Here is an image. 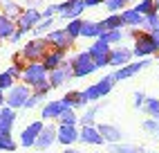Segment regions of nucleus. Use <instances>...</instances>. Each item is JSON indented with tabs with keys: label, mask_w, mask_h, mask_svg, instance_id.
Masks as SVG:
<instances>
[{
	"label": "nucleus",
	"mask_w": 159,
	"mask_h": 153,
	"mask_svg": "<svg viewBox=\"0 0 159 153\" xmlns=\"http://www.w3.org/2000/svg\"><path fill=\"white\" fill-rule=\"evenodd\" d=\"M103 43H108V45L112 47L114 45V43H121L123 38H125V32L123 29H114V32H103V34L99 36Z\"/></svg>",
	"instance_id": "27"
},
{
	"label": "nucleus",
	"mask_w": 159,
	"mask_h": 153,
	"mask_svg": "<svg viewBox=\"0 0 159 153\" xmlns=\"http://www.w3.org/2000/svg\"><path fill=\"white\" fill-rule=\"evenodd\" d=\"M88 104H90V101L85 99V95H83V90H81V92H79V108H85Z\"/></svg>",
	"instance_id": "43"
},
{
	"label": "nucleus",
	"mask_w": 159,
	"mask_h": 153,
	"mask_svg": "<svg viewBox=\"0 0 159 153\" xmlns=\"http://www.w3.org/2000/svg\"><path fill=\"white\" fill-rule=\"evenodd\" d=\"M38 20H40V12L36 7H27V9H23V14L16 20V29L20 34H27V32H31L38 25Z\"/></svg>",
	"instance_id": "7"
},
{
	"label": "nucleus",
	"mask_w": 159,
	"mask_h": 153,
	"mask_svg": "<svg viewBox=\"0 0 159 153\" xmlns=\"http://www.w3.org/2000/svg\"><path fill=\"white\" fill-rule=\"evenodd\" d=\"M20 14H23V9H20L14 0H5V2H2V16H7L9 20H14V23H16Z\"/></svg>",
	"instance_id": "24"
},
{
	"label": "nucleus",
	"mask_w": 159,
	"mask_h": 153,
	"mask_svg": "<svg viewBox=\"0 0 159 153\" xmlns=\"http://www.w3.org/2000/svg\"><path fill=\"white\" fill-rule=\"evenodd\" d=\"M47 81H49V88H58V86L72 81V68H70V63L65 61L63 65H58L56 70L47 72Z\"/></svg>",
	"instance_id": "11"
},
{
	"label": "nucleus",
	"mask_w": 159,
	"mask_h": 153,
	"mask_svg": "<svg viewBox=\"0 0 159 153\" xmlns=\"http://www.w3.org/2000/svg\"><path fill=\"white\" fill-rule=\"evenodd\" d=\"M101 29L103 32H114V29H123V23H121V16L119 14H110L105 20H101Z\"/></svg>",
	"instance_id": "25"
},
{
	"label": "nucleus",
	"mask_w": 159,
	"mask_h": 153,
	"mask_svg": "<svg viewBox=\"0 0 159 153\" xmlns=\"http://www.w3.org/2000/svg\"><path fill=\"white\" fill-rule=\"evenodd\" d=\"M101 34H103L101 23H97V20H83V27H81L83 38H99Z\"/></svg>",
	"instance_id": "21"
},
{
	"label": "nucleus",
	"mask_w": 159,
	"mask_h": 153,
	"mask_svg": "<svg viewBox=\"0 0 159 153\" xmlns=\"http://www.w3.org/2000/svg\"><path fill=\"white\" fill-rule=\"evenodd\" d=\"M65 108H63V104H61V99H54V101H47L45 106H43V111H40V117L43 119H56Z\"/></svg>",
	"instance_id": "20"
},
{
	"label": "nucleus",
	"mask_w": 159,
	"mask_h": 153,
	"mask_svg": "<svg viewBox=\"0 0 159 153\" xmlns=\"http://www.w3.org/2000/svg\"><path fill=\"white\" fill-rule=\"evenodd\" d=\"M0 45H2V43H0Z\"/></svg>",
	"instance_id": "54"
},
{
	"label": "nucleus",
	"mask_w": 159,
	"mask_h": 153,
	"mask_svg": "<svg viewBox=\"0 0 159 153\" xmlns=\"http://www.w3.org/2000/svg\"><path fill=\"white\" fill-rule=\"evenodd\" d=\"M148 65H150V61H130L128 65H123V68H116L114 74H112V79H114V83L116 81H128L134 74H139L143 68H148Z\"/></svg>",
	"instance_id": "8"
},
{
	"label": "nucleus",
	"mask_w": 159,
	"mask_h": 153,
	"mask_svg": "<svg viewBox=\"0 0 159 153\" xmlns=\"http://www.w3.org/2000/svg\"><path fill=\"white\" fill-rule=\"evenodd\" d=\"M63 153H81V151H79V149H74V146H67V149L63 151Z\"/></svg>",
	"instance_id": "46"
},
{
	"label": "nucleus",
	"mask_w": 159,
	"mask_h": 153,
	"mask_svg": "<svg viewBox=\"0 0 159 153\" xmlns=\"http://www.w3.org/2000/svg\"><path fill=\"white\" fill-rule=\"evenodd\" d=\"M14 32H16V23L0 14V41H2V38H9Z\"/></svg>",
	"instance_id": "26"
},
{
	"label": "nucleus",
	"mask_w": 159,
	"mask_h": 153,
	"mask_svg": "<svg viewBox=\"0 0 159 153\" xmlns=\"http://www.w3.org/2000/svg\"><path fill=\"white\" fill-rule=\"evenodd\" d=\"M43 99H45V97H40V95H34V92H31V95L27 97V101H25V106H23V108H34L36 104H40Z\"/></svg>",
	"instance_id": "41"
},
{
	"label": "nucleus",
	"mask_w": 159,
	"mask_h": 153,
	"mask_svg": "<svg viewBox=\"0 0 159 153\" xmlns=\"http://www.w3.org/2000/svg\"><path fill=\"white\" fill-rule=\"evenodd\" d=\"M130 36L134 38V47L130 50L132 57H139V59H146V57H152V54H159V41L152 38L150 32H143V29H130Z\"/></svg>",
	"instance_id": "1"
},
{
	"label": "nucleus",
	"mask_w": 159,
	"mask_h": 153,
	"mask_svg": "<svg viewBox=\"0 0 159 153\" xmlns=\"http://www.w3.org/2000/svg\"><path fill=\"white\" fill-rule=\"evenodd\" d=\"M157 61H159V54H157Z\"/></svg>",
	"instance_id": "52"
},
{
	"label": "nucleus",
	"mask_w": 159,
	"mask_h": 153,
	"mask_svg": "<svg viewBox=\"0 0 159 153\" xmlns=\"http://www.w3.org/2000/svg\"><path fill=\"white\" fill-rule=\"evenodd\" d=\"M157 27H159V12H152V14L143 16V29L146 32H155Z\"/></svg>",
	"instance_id": "32"
},
{
	"label": "nucleus",
	"mask_w": 159,
	"mask_h": 153,
	"mask_svg": "<svg viewBox=\"0 0 159 153\" xmlns=\"http://www.w3.org/2000/svg\"><path fill=\"white\" fill-rule=\"evenodd\" d=\"M141 128L146 131L148 135H157V131H159V122H157V119H150V117H148L146 122L141 124Z\"/></svg>",
	"instance_id": "36"
},
{
	"label": "nucleus",
	"mask_w": 159,
	"mask_h": 153,
	"mask_svg": "<svg viewBox=\"0 0 159 153\" xmlns=\"http://www.w3.org/2000/svg\"><path fill=\"white\" fill-rule=\"evenodd\" d=\"M20 36H23V34H20V32L16 29V32H14V34H11V36H9V38H11L14 43H18V41H20Z\"/></svg>",
	"instance_id": "45"
},
{
	"label": "nucleus",
	"mask_w": 159,
	"mask_h": 153,
	"mask_svg": "<svg viewBox=\"0 0 159 153\" xmlns=\"http://www.w3.org/2000/svg\"><path fill=\"white\" fill-rule=\"evenodd\" d=\"M157 137H159V131H157Z\"/></svg>",
	"instance_id": "51"
},
{
	"label": "nucleus",
	"mask_w": 159,
	"mask_h": 153,
	"mask_svg": "<svg viewBox=\"0 0 159 153\" xmlns=\"http://www.w3.org/2000/svg\"><path fill=\"white\" fill-rule=\"evenodd\" d=\"M14 124H16V111L2 106L0 108V133H11Z\"/></svg>",
	"instance_id": "18"
},
{
	"label": "nucleus",
	"mask_w": 159,
	"mask_h": 153,
	"mask_svg": "<svg viewBox=\"0 0 159 153\" xmlns=\"http://www.w3.org/2000/svg\"><path fill=\"white\" fill-rule=\"evenodd\" d=\"M2 106H5V92L0 90V108H2Z\"/></svg>",
	"instance_id": "47"
},
{
	"label": "nucleus",
	"mask_w": 159,
	"mask_h": 153,
	"mask_svg": "<svg viewBox=\"0 0 159 153\" xmlns=\"http://www.w3.org/2000/svg\"><path fill=\"white\" fill-rule=\"evenodd\" d=\"M58 126H76V122H79V115L74 113V111H63L58 117Z\"/></svg>",
	"instance_id": "29"
},
{
	"label": "nucleus",
	"mask_w": 159,
	"mask_h": 153,
	"mask_svg": "<svg viewBox=\"0 0 159 153\" xmlns=\"http://www.w3.org/2000/svg\"><path fill=\"white\" fill-rule=\"evenodd\" d=\"M83 5H85V9H88V7H99L103 2H101V0H83Z\"/></svg>",
	"instance_id": "44"
},
{
	"label": "nucleus",
	"mask_w": 159,
	"mask_h": 153,
	"mask_svg": "<svg viewBox=\"0 0 159 153\" xmlns=\"http://www.w3.org/2000/svg\"><path fill=\"white\" fill-rule=\"evenodd\" d=\"M79 140L85 142V144H92V146H101V144H103V137L99 135L97 126H81V131H79Z\"/></svg>",
	"instance_id": "17"
},
{
	"label": "nucleus",
	"mask_w": 159,
	"mask_h": 153,
	"mask_svg": "<svg viewBox=\"0 0 159 153\" xmlns=\"http://www.w3.org/2000/svg\"><path fill=\"white\" fill-rule=\"evenodd\" d=\"M67 63L72 68V79H83V76H88V74L94 72V61L88 54V50L85 52H79L76 57H72Z\"/></svg>",
	"instance_id": "3"
},
{
	"label": "nucleus",
	"mask_w": 159,
	"mask_h": 153,
	"mask_svg": "<svg viewBox=\"0 0 159 153\" xmlns=\"http://www.w3.org/2000/svg\"><path fill=\"white\" fill-rule=\"evenodd\" d=\"M130 61H132V52H130V47H123V45L112 47L108 54V65H114V68H123Z\"/></svg>",
	"instance_id": "12"
},
{
	"label": "nucleus",
	"mask_w": 159,
	"mask_h": 153,
	"mask_svg": "<svg viewBox=\"0 0 159 153\" xmlns=\"http://www.w3.org/2000/svg\"><path fill=\"white\" fill-rule=\"evenodd\" d=\"M20 79H23L27 88H34L40 81H47V70L43 68V63H27V65H23Z\"/></svg>",
	"instance_id": "5"
},
{
	"label": "nucleus",
	"mask_w": 159,
	"mask_h": 153,
	"mask_svg": "<svg viewBox=\"0 0 159 153\" xmlns=\"http://www.w3.org/2000/svg\"><path fill=\"white\" fill-rule=\"evenodd\" d=\"M152 5H155V9L159 12V0H152Z\"/></svg>",
	"instance_id": "48"
},
{
	"label": "nucleus",
	"mask_w": 159,
	"mask_h": 153,
	"mask_svg": "<svg viewBox=\"0 0 159 153\" xmlns=\"http://www.w3.org/2000/svg\"><path fill=\"white\" fill-rule=\"evenodd\" d=\"M119 16H121V23L123 25H130L134 29H141L143 27V16H139L134 9H121Z\"/></svg>",
	"instance_id": "19"
},
{
	"label": "nucleus",
	"mask_w": 159,
	"mask_h": 153,
	"mask_svg": "<svg viewBox=\"0 0 159 153\" xmlns=\"http://www.w3.org/2000/svg\"><path fill=\"white\" fill-rule=\"evenodd\" d=\"M43 68L47 70V72H52V70H56L58 65H63L65 63V52H61V50H49L45 57H43Z\"/></svg>",
	"instance_id": "16"
},
{
	"label": "nucleus",
	"mask_w": 159,
	"mask_h": 153,
	"mask_svg": "<svg viewBox=\"0 0 159 153\" xmlns=\"http://www.w3.org/2000/svg\"><path fill=\"white\" fill-rule=\"evenodd\" d=\"M110 50H112V47L108 45V43H103L101 38H97V41L90 45L88 54H90L92 59H103V57H108V54H110Z\"/></svg>",
	"instance_id": "22"
},
{
	"label": "nucleus",
	"mask_w": 159,
	"mask_h": 153,
	"mask_svg": "<svg viewBox=\"0 0 159 153\" xmlns=\"http://www.w3.org/2000/svg\"><path fill=\"white\" fill-rule=\"evenodd\" d=\"M143 101H146V95H143L141 90H137V92H134V99H132L134 108H141V106H143Z\"/></svg>",
	"instance_id": "42"
},
{
	"label": "nucleus",
	"mask_w": 159,
	"mask_h": 153,
	"mask_svg": "<svg viewBox=\"0 0 159 153\" xmlns=\"http://www.w3.org/2000/svg\"><path fill=\"white\" fill-rule=\"evenodd\" d=\"M139 16H148V14H152V12H157L155 9V5H152V0H141V2H137V7H132Z\"/></svg>",
	"instance_id": "33"
},
{
	"label": "nucleus",
	"mask_w": 159,
	"mask_h": 153,
	"mask_svg": "<svg viewBox=\"0 0 159 153\" xmlns=\"http://www.w3.org/2000/svg\"><path fill=\"white\" fill-rule=\"evenodd\" d=\"M16 81L11 79V76H9L7 72H0V90H2V92H7L9 88H11V86H14Z\"/></svg>",
	"instance_id": "38"
},
{
	"label": "nucleus",
	"mask_w": 159,
	"mask_h": 153,
	"mask_svg": "<svg viewBox=\"0 0 159 153\" xmlns=\"http://www.w3.org/2000/svg\"><path fill=\"white\" fill-rule=\"evenodd\" d=\"M141 153H155V151H143V149H141Z\"/></svg>",
	"instance_id": "50"
},
{
	"label": "nucleus",
	"mask_w": 159,
	"mask_h": 153,
	"mask_svg": "<svg viewBox=\"0 0 159 153\" xmlns=\"http://www.w3.org/2000/svg\"><path fill=\"white\" fill-rule=\"evenodd\" d=\"M5 72H7V74H9V76H11V79L16 81V79H20V74H23V65H20V63L16 61L14 65H9V68H7Z\"/></svg>",
	"instance_id": "39"
},
{
	"label": "nucleus",
	"mask_w": 159,
	"mask_h": 153,
	"mask_svg": "<svg viewBox=\"0 0 159 153\" xmlns=\"http://www.w3.org/2000/svg\"><path fill=\"white\" fill-rule=\"evenodd\" d=\"M29 95H31V88H27L25 83H14L11 88L7 90V95H5V106L11 108V111H18V108L25 106Z\"/></svg>",
	"instance_id": "4"
},
{
	"label": "nucleus",
	"mask_w": 159,
	"mask_h": 153,
	"mask_svg": "<svg viewBox=\"0 0 159 153\" xmlns=\"http://www.w3.org/2000/svg\"><path fill=\"white\" fill-rule=\"evenodd\" d=\"M101 2H105V0H101Z\"/></svg>",
	"instance_id": "53"
},
{
	"label": "nucleus",
	"mask_w": 159,
	"mask_h": 153,
	"mask_svg": "<svg viewBox=\"0 0 159 153\" xmlns=\"http://www.w3.org/2000/svg\"><path fill=\"white\" fill-rule=\"evenodd\" d=\"M108 151H110V153H141L139 146H134V144H125V142H119V144H110Z\"/></svg>",
	"instance_id": "31"
},
{
	"label": "nucleus",
	"mask_w": 159,
	"mask_h": 153,
	"mask_svg": "<svg viewBox=\"0 0 159 153\" xmlns=\"http://www.w3.org/2000/svg\"><path fill=\"white\" fill-rule=\"evenodd\" d=\"M112 88H114V79H112V74H108V76H103V79H99L94 86L85 88L83 95H85V99L92 104V101H99L101 97H108Z\"/></svg>",
	"instance_id": "6"
},
{
	"label": "nucleus",
	"mask_w": 159,
	"mask_h": 153,
	"mask_svg": "<svg viewBox=\"0 0 159 153\" xmlns=\"http://www.w3.org/2000/svg\"><path fill=\"white\" fill-rule=\"evenodd\" d=\"M49 90H52V88H49V81H40L38 86H34V88H31V92H34V95H40V97H45Z\"/></svg>",
	"instance_id": "40"
},
{
	"label": "nucleus",
	"mask_w": 159,
	"mask_h": 153,
	"mask_svg": "<svg viewBox=\"0 0 159 153\" xmlns=\"http://www.w3.org/2000/svg\"><path fill=\"white\" fill-rule=\"evenodd\" d=\"M81 27H83V20H81V18H74V20H70V23H67L65 32H67V36H70L72 41H76V38L81 36Z\"/></svg>",
	"instance_id": "30"
},
{
	"label": "nucleus",
	"mask_w": 159,
	"mask_h": 153,
	"mask_svg": "<svg viewBox=\"0 0 159 153\" xmlns=\"http://www.w3.org/2000/svg\"><path fill=\"white\" fill-rule=\"evenodd\" d=\"M121 2H123V5H128V2H132V0H121Z\"/></svg>",
	"instance_id": "49"
},
{
	"label": "nucleus",
	"mask_w": 159,
	"mask_h": 153,
	"mask_svg": "<svg viewBox=\"0 0 159 153\" xmlns=\"http://www.w3.org/2000/svg\"><path fill=\"white\" fill-rule=\"evenodd\" d=\"M16 149H18V142L11 137V133H0V151L14 153Z\"/></svg>",
	"instance_id": "28"
},
{
	"label": "nucleus",
	"mask_w": 159,
	"mask_h": 153,
	"mask_svg": "<svg viewBox=\"0 0 159 153\" xmlns=\"http://www.w3.org/2000/svg\"><path fill=\"white\" fill-rule=\"evenodd\" d=\"M52 25H54V18H40V20H38V25L31 29V32H36V34H45V32L52 29Z\"/></svg>",
	"instance_id": "35"
},
{
	"label": "nucleus",
	"mask_w": 159,
	"mask_h": 153,
	"mask_svg": "<svg viewBox=\"0 0 159 153\" xmlns=\"http://www.w3.org/2000/svg\"><path fill=\"white\" fill-rule=\"evenodd\" d=\"M34 142H36V137L31 135L27 128L23 131V133H20V146H25V149H31V146H34Z\"/></svg>",
	"instance_id": "37"
},
{
	"label": "nucleus",
	"mask_w": 159,
	"mask_h": 153,
	"mask_svg": "<svg viewBox=\"0 0 159 153\" xmlns=\"http://www.w3.org/2000/svg\"><path fill=\"white\" fill-rule=\"evenodd\" d=\"M141 108L146 111V115L150 119H157V122H159V99H157V97H146V101H143Z\"/></svg>",
	"instance_id": "23"
},
{
	"label": "nucleus",
	"mask_w": 159,
	"mask_h": 153,
	"mask_svg": "<svg viewBox=\"0 0 159 153\" xmlns=\"http://www.w3.org/2000/svg\"><path fill=\"white\" fill-rule=\"evenodd\" d=\"M97 131L103 137V142H108V144H119V142H123V131L119 126H114V124H99Z\"/></svg>",
	"instance_id": "13"
},
{
	"label": "nucleus",
	"mask_w": 159,
	"mask_h": 153,
	"mask_svg": "<svg viewBox=\"0 0 159 153\" xmlns=\"http://www.w3.org/2000/svg\"><path fill=\"white\" fill-rule=\"evenodd\" d=\"M45 41L49 43V50H61V52H67L74 45V41L67 36L65 29H52V32H47Z\"/></svg>",
	"instance_id": "9"
},
{
	"label": "nucleus",
	"mask_w": 159,
	"mask_h": 153,
	"mask_svg": "<svg viewBox=\"0 0 159 153\" xmlns=\"http://www.w3.org/2000/svg\"><path fill=\"white\" fill-rule=\"evenodd\" d=\"M97 113H99V106L88 108L85 115H81V124H83V126H94V117H97Z\"/></svg>",
	"instance_id": "34"
},
{
	"label": "nucleus",
	"mask_w": 159,
	"mask_h": 153,
	"mask_svg": "<svg viewBox=\"0 0 159 153\" xmlns=\"http://www.w3.org/2000/svg\"><path fill=\"white\" fill-rule=\"evenodd\" d=\"M76 140H79V128L76 126H58L56 128V142L63 144L65 149L72 146Z\"/></svg>",
	"instance_id": "15"
},
{
	"label": "nucleus",
	"mask_w": 159,
	"mask_h": 153,
	"mask_svg": "<svg viewBox=\"0 0 159 153\" xmlns=\"http://www.w3.org/2000/svg\"><path fill=\"white\" fill-rule=\"evenodd\" d=\"M47 52H49V43L45 38H31V41H27L23 45V50H20L18 57H23L29 63H40Z\"/></svg>",
	"instance_id": "2"
},
{
	"label": "nucleus",
	"mask_w": 159,
	"mask_h": 153,
	"mask_svg": "<svg viewBox=\"0 0 159 153\" xmlns=\"http://www.w3.org/2000/svg\"><path fill=\"white\" fill-rule=\"evenodd\" d=\"M83 12H85V5H83V0H65V2L56 5V14H61L65 20L81 18Z\"/></svg>",
	"instance_id": "10"
},
{
	"label": "nucleus",
	"mask_w": 159,
	"mask_h": 153,
	"mask_svg": "<svg viewBox=\"0 0 159 153\" xmlns=\"http://www.w3.org/2000/svg\"><path fill=\"white\" fill-rule=\"evenodd\" d=\"M54 142H56V126H45V128L38 133L34 146L40 149V151H47V149H52V144H54Z\"/></svg>",
	"instance_id": "14"
}]
</instances>
